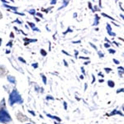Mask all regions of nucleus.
Here are the masks:
<instances>
[{"label":"nucleus","instance_id":"obj_7","mask_svg":"<svg viewBox=\"0 0 124 124\" xmlns=\"http://www.w3.org/2000/svg\"><path fill=\"white\" fill-rule=\"evenodd\" d=\"M41 76H42V79H43V82H44V84H46V77L44 76L43 75H41Z\"/></svg>","mask_w":124,"mask_h":124},{"label":"nucleus","instance_id":"obj_3","mask_svg":"<svg viewBox=\"0 0 124 124\" xmlns=\"http://www.w3.org/2000/svg\"><path fill=\"white\" fill-rule=\"evenodd\" d=\"M107 31H108V33L110 36H115V33L112 32V28H111V27H110L109 24L107 25Z\"/></svg>","mask_w":124,"mask_h":124},{"label":"nucleus","instance_id":"obj_4","mask_svg":"<svg viewBox=\"0 0 124 124\" xmlns=\"http://www.w3.org/2000/svg\"><path fill=\"white\" fill-rule=\"evenodd\" d=\"M8 81L10 82V83H12V84H15V82H16L15 78L13 76H8Z\"/></svg>","mask_w":124,"mask_h":124},{"label":"nucleus","instance_id":"obj_6","mask_svg":"<svg viewBox=\"0 0 124 124\" xmlns=\"http://www.w3.org/2000/svg\"><path fill=\"white\" fill-rule=\"evenodd\" d=\"M108 84V85L110 86V87H113V86H114V83H113V81H111V80H109Z\"/></svg>","mask_w":124,"mask_h":124},{"label":"nucleus","instance_id":"obj_12","mask_svg":"<svg viewBox=\"0 0 124 124\" xmlns=\"http://www.w3.org/2000/svg\"><path fill=\"white\" fill-rule=\"evenodd\" d=\"M110 52H111V53H114V52H115V51H113L112 49H110Z\"/></svg>","mask_w":124,"mask_h":124},{"label":"nucleus","instance_id":"obj_13","mask_svg":"<svg viewBox=\"0 0 124 124\" xmlns=\"http://www.w3.org/2000/svg\"><path fill=\"white\" fill-rule=\"evenodd\" d=\"M113 61H114V62H116V64H119V62L117 61H116V60H113Z\"/></svg>","mask_w":124,"mask_h":124},{"label":"nucleus","instance_id":"obj_14","mask_svg":"<svg viewBox=\"0 0 124 124\" xmlns=\"http://www.w3.org/2000/svg\"><path fill=\"white\" fill-rule=\"evenodd\" d=\"M56 3L55 1H52V2H51V4H54V3Z\"/></svg>","mask_w":124,"mask_h":124},{"label":"nucleus","instance_id":"obj_15","mask_svg":"<svg viewBox=\"0 0 124 124\" xmlns=\"http://www.w3.org/2000/svg\"><path fill=\"white\" fill-rule=\"evenodd\" d=\"M106 70V71H107V72H109L110 71V69H105Z\"/></svg>","mask_w":124,"mask_h":124},{"label":"nucleus","instance_id":"obj_2","mask_svg":"<svg viewBox=\"0 0 124 124\" xmlns=\"http://www.w3.org/2000/svg\"><path fill=\"white\" fill-rule=\"evenodd\" d=\"M11 117H10L9 113L6 111L5 109H2L0 111V123H7L11 122Z\"/></svg>","mask_w":124,"mask_h":124},{"label":"nucleus","instance_id":"obj_9","mask_svg":"<svg viewBox=\"0 0 124 124\" xmlns=\"http://www.w3.org/2000/svg\"><path fill=\"white\" fill-rule=\"evenodd\" d=\"M29 23V25H31V27H35V25H34L33 23Z\"/></svg>","mask_w":124,"mask_h":124},{"label":"nucleus","instance_id":"obj_1","mask_svg":"<svg viewBox=\"0 0 124 124\" xmlns=\"http://www.w3.org/2000/svg\"><path fill=\"white\" fill-rule=\"evenodd\" d=\"M23 102L22 97L20 96V94L18 93V92L17 90H13L11 93L9 95V103L10 105H13L15 103H22Z\"/></svg>","mask_w":124,"mask_h":124},{"label":"nucleus","instance_id":"obj_11","mask_svg":"<svg viewBox=\"0 0 124 124\" xmlns=\"http://www.w3.org/2000/svg\"><path fill=\"white\" fill-rule=\"evenodd\" d=\"M41 52H42V54H43V55H46V52H45V51H43V50H41Z\"/></svg>","mask_w":124,"mask_h":124},{"label":"nucleus","instance_id":"obj_8","mask_svg":"<svg viewBox=\"0 0 124 124\" xmlns=\"http://www.w3.org/2000/svg\"><path fill=\"white\" fill-rule=\"evenodd\" d=\"M98 21H99V17L96 16V21L94 22V25H98Z\"/></svg>","mask_w":124,"mask_h":124},{"label":"nucleus","instance_id":"obj_5","mask_svg":"<svg viewBox=\"0 0 124 124\" xmlns=\"http://www.w3.org/2000/svg\"><path fill=\"white\" fill-rule=\"evenodd\" d=\"M47 116H48V117H51V118H55V119H56L57 120V121H61V119H60L59 118V117H53V116H51V114H47Z\"/></svg>","mask_w":124,"mask_h":124},{"label":"nucleus","instance_id":"obj_10","mask_svg":"<svg viewBox=\"0 0 124 124\" xmlns=\"http://www.w3.org/2000/svg\"><path fill=\"white\" fill-rule=\"evenodd\" d=\"M29 13H31V14H34V13H35V11H29Z\"/></svg>","mask_w":124,"mask_h":124}]
</instances>
